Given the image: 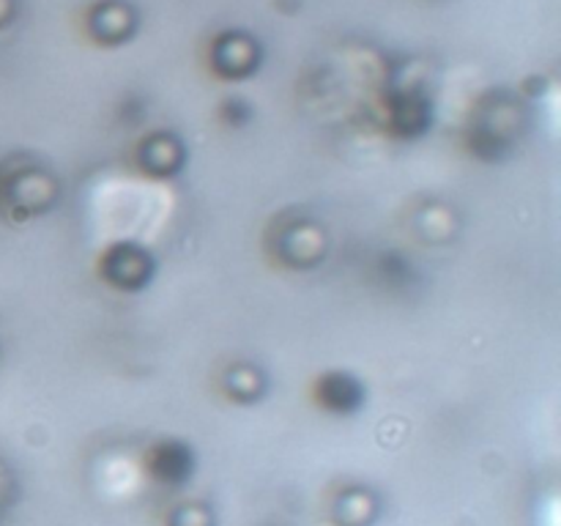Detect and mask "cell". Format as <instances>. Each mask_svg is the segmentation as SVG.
Returning <instances> with one entry per match:
<instances>
[{"mask_svg":"<svg viewBox=\"0 0 561 526\" xmlns=\"http://www.w3.org/2000/svg\"><path fill=\"white\" fill-rule=\"evenodd\" d=\"M157 471L164 480H181L190 471V455L181 447H162L157 455Z\"/></svg>","mask_w":561,"mask_h":526,"instance_id":"obj_1","label":"cell"}]
</instances>
